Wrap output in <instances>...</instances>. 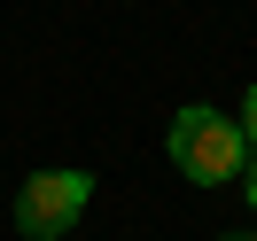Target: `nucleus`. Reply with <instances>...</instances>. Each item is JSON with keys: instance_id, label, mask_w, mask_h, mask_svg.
Wrapping results in <instances>:
<instances>
[{"instance_id": "1", "label": "nucleus", "mask_w": 257, "mask_h": 241, "mask_svg": "<svg viewBox=\"0 0 257 241\" xmlns=\"http://www.w3.org/2000/svg\"><path fill=\"white\" fill-rule=\"evenodd\" d=\"M164 148H172V163L195 179V187H226V179H241V156H249L241 117L210 109V101H187V109L172 117V132H164Z\"/></svg>"}, {"instance_id": "2", "label": "nucleus", "mask_w": 257, "mask_h": 241, "mask_svg": "<svg viewBox=\"0 0 257 241\" xmlns=\"http://www.w3.org/2000/svg\"><path fill=\"white\" fill-rule=\"evenodd\" d=\"M86 194H94V179H86V171H32V179L16 187V233L63 241L70 225L86 218Z\"/></svg>"}, {"instance_id": "3", "label": "nucleus", "mask_w": 257, "mask_h": 241, "mask_svg": "<svg viewBox=\"0 0 257 241\" xmlns=\"http://www.w3.org/2000/svg\"><path fill=\"white\" fill-rule=\"evenodd\" d=\"M241 140L257 148V86H249V94H241Z\"/></svg>"}, {"instance_id": "4", "label": "nucleus", "mask_w": 257, "mask_h": 241, "mask_svg": "<svg viewBox=\"0 0 257 241\" xmlns=\"http://www.w3.org/2000/svg\"><path fill=\"white\" fill-rule=\"evenodd\" d=\"M241 194H249V210H257V156L241 163Z\"/></svg>"}, {"instance_id": "5", "label": "nucleus", "mask_w": 257, "mask_h": 241, "mask_svg": "<svg viewBox=\"0 0 257 241\" xmlns=\"http://www.w3.org/2000/svg\"><path fill=\"white\" fill-rule=\"evenodd\" d=\"M226 241H257V233H226Z\"/></svg>"}]
</instances>
